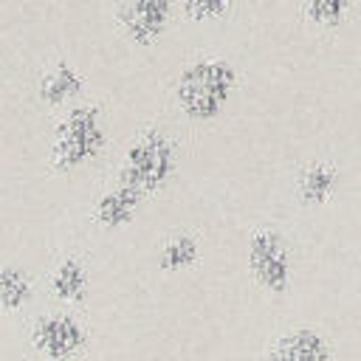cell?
Wrapping results in <instances>:
<instances>
[{"instance_id": "cell-7", "label": "cell", "mask_w": 361, "mask_h": 361, "mask_svg": "<svg viewBox=\"0 0 361 361\" xmlns=\"http://www.w3.org/2000/svg\"><path fill=\"white\" fill-rule=\"evenodd\" d=\"M141 189L130 186V183H121L110 192H104L96 203V220L104 226V228H121L127 226L135 212H138V203H141Z\"/></svg>"}, {"instance_id": "cell-3", "label": "cell", "mask_w": 361, "mask_h": 361, "mask_svg": "<svg viewBox=\"0 0 361 361\" xmlns=\"http://www.w3.org/2000/svg\"><path fill=\"white\" fill-rule=\"evenodd\" d=\"M175 169V149L166 135L161 133H144L124 155L121 166V183H130L141 192L161 189Z\"/></svg>"}, {"instance_id": "cell-1", "label": "cell", "mask_w": 361, "mask_h": 361, "mask_svg": "<svg viewBox=\"0 0 361 361\" xmlns=\"http://www.w3.org/2000/svg\"><path fill=\"white\" fill-rule=\"evenodd\" d=\"M237 85V73L223 59H200L192 62L178 79V104L195 121H209L220 116L231 90Z\"/></svg>"}, {"instance_id": "cell-10", "label": "cell", "mask_w": 361, "mask_h": 361, "mask_svg": "<svg viewBox=\"0 0 361 361\" xmlns=\"http://www.w3.org/2000/svg\"><path fill=\"white\" fill-rule=\"evenodd\" d=\"M51 293L62 302H79L87 293V271L76 259L59 262V268L51 276Z\"/></svg>"}, {"instance_id": "cell-6", "label": "cell", "mask_w": 361, "mask_h": 361, "mask_svg": "<svg viewBox=\"0 0 361 361\" xmlns=\"http://www.w3.org/2000/svg\"><path fill=\"white\" fill-rule=\"evenodd\" d=\"M169 11L172 0H124L118 23L135 45H149L166 31Z\"/></svg>"}, {"instance_id": "cell-5", "label": "cell", "mask_w": 361, "mask_h": 361, "mask_svg": "<svg viewBox=\"0 0 361 361\" xmlns=\"http://www.w3.org/2000/svg\"><path fill=\"white\" fill-rule=\"evenodd\" d=\"M87 336L82 330V324L71 316L54 313V316H42L34 330H31V344L39 355L62 361V358H73L82 347H85Z\"/></svg>"}, {"instance_id": "cell-2", "label": "cell", "mask_w": 361, "mask_h": 361, "mask_svg": "<svg viewBox=\"0 0 361 361\" xmlns=\"http://www.w3.org/2000/svg\"><path fill=\"white\" fill-rule=\"evenodd\" d=\"M104 147V127L99 107H73L54 133V164L59 169H76L93 161Z\"/></svg>"}, {"instance_id": "cell-13", "label": "cell", "mask_w": 361, "mask_h": 361, "mask_svg": "<svg viewBox=\"0 0 361 361\" xmlns=\"http://www.w3.org/2000/svg\"><path fill=\"white\" fill-rule=\"evenodd\" d=\"M195 259H197V243H195L192 237H186V234L172 237V240L164 243V248H161V268H164V271L189 268Z\"/></svg>"}, {"instance_id": "cell-12", "label": "cell", "mask_w": 361, "mask_h": 361, "mask_svg": "<svg viewBox=\"0 0 361 361\" xmlns=\"http://www.w3.org/2000/svg\"><path fill=\"white\" fill-rule=\"evenodd\" d=\"M336 186V172L330 166H310L299 180V197L305 203H322Z\"/></svg>"}, {"instance_id": "cell-8", "label": "cell", "mask_w": 361, "mask_h": 361, "mask_svg": "<svg viewBox=\"0 0 361 361\" xmlns=\"http://www.w3.org/2000/svg\"><path fill=\"white\" fill-rule=\"evenodd\" d=\"M333 350L316 330H293L271 347V358L279 361H327Z\"/></svg>"}, {"instance_id": "cell-4", "label": "cell", "mask_w": 361, "mask_h": 361, "mask_svg": "<svg viewBox=\"0 0 361 361\" xmlns=\"http://www.w3.org/2000/svg\"><path fill=\"white\" fill-rule=\"evenodd\" d=\"M248 268L265 290L282 293L290 282V254L285 240L276 231H257L248 240Z\"/></svg>"}, {"instance_id": "cell-9", "label": "cell", "mask_w": 361, "mask_h": 361, "mask_svg": "<svg viewBox=\"0 0 361 361\" xmlns=\"http://www.w3.org/2000/svg\"><path fill=\"white\" fill-rule=\"evenodd\" d=\"M79 90H82V76L65 62L56 65L51 73H45L39 82V99L45 104H65V102L76 99Z\"/></svg>"}, {"instance_id": "cell-11", "label": "cell", "mask_w": 361, "mask_h": 361, "mask_svg": "<svg viewBox=\"0 0 361 361\" xmlns=\"http://www.w3.org/2000/svg\"><path fill=\"white\" fill-rule=\"evenodd\" d=\"M31 299V282L28 276L14 268V265H6L3 274H0V305L3 310H20L25 302Z\"/></svg>"}, {"instance_id": "cell-14", "label": "cell", "mask_w": 361, "mask_h": 361, "mask_svg": "<svg viewBox=\"0 0 361 361\" xmlns=\"http://www.w3.org/2000/svg\"><path fill=\"white\" fill-rule=\"evenodd\" d=\"M347 6H350V0H307L305 11H307V20L310 23L330 28V25H338L341 23Z\"/></svg>"}, {"instance_id": "cell-15", "label": "cell", "mask_w": 361, "mask_h": 361, "mask_svg": "<svg viewBox=\"0 0 361 361\" xmlns=\"http://www.w3.org/2000/svg\"><path fill=\"white\" fill-rule=\"evenodd\" d=\"M234 3L237 0H183V8L195 20H214V17L226 14Z\"/></svg>"}]
</instances>
